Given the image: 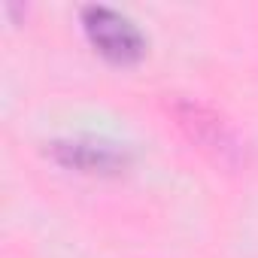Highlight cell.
Returning a JSON list of instances; mask_svg holds the SVG:
<instances>
[{
    "label": "cell",
    "mask_w": 258,
    "mask_h": 258,
    "mask_svg": "<svg viewBox=\"0 0 258 258\" xmlns=\"http://www.w3.org/2000/svg\"><path fill=\"white\" fill-rule=\"evenodd\" d=\"M170 109H173L176 124L188 134V140L198 143L204 152H210L216 161L237 164L243 158V143H240L237 131L213 106H207L201 100H191V97H176L170 103Z\"/></svg>",
    "instance_id": "1"
},
{
    "label": "cell",
    "mask_w": 258,
    "mask_h": 258,
    "mask_svg": "<svg viewBox=\"0 0 258 258\" xmlns=\"http://www.w3.org/2000/svg\"><path fill=\"white\" fill-rule=\"evenodd\" d=\"M82 28L91 40V46L115 61V64H134L143 52H146V37L143 31L127 19L124 13L103 7V4H88L82 7Z\"/></svg>",
    "instance_id": "2"
},
{
    "label": "cell",
    "mask_w": 258,
    "mask_h": 258,
    "mask_svg": "<svg viewBox=\"0 0 258 258\" xmlns=\"http://www.w3.org/2000/svg\"><path fill=\"white\" fill-rule=\"evenodd\" d=\"M52 158L64 167H73L79 173H118L127 164V152L118 149L109 140H94V137H67L55 140L49 146Z\"/></svg>",
    "instance_id": "3"
}]
</instances>
